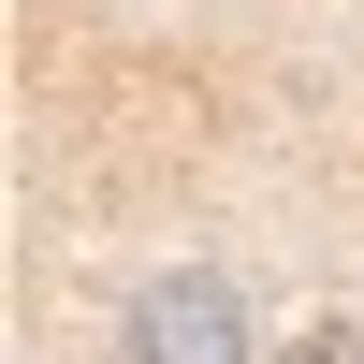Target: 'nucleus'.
<instances>
[{
	"instance_id": "f257e3e1",
	"label": "nucleus",
	"mask_w": 364,
	"mask_h": 364,
	"mask_svg": "<svg viewBox=\"0 0 364 364\" xmlns=\"http://www.w3.org/2000/svg\"><path fill=\"white\" fill-rule=\"evenodd\" d=\"M117 364H262V291L233 262H161L117 291Z\"/></svg>"
},
{
	"instance_id": "f03ea898",
	"label": "nucleus",
	"mask_w": 364,
	"mask_h": 364,
	"mask_svg": "<svg viewBox=\"0 0 364 364\" xmlns=\"http://www.w3.org/2000/svg\"><path fill=\"white\" fill-rule=\"evenodd\" d=\"M277 364H364V321H306V336H291Z\"/></svg>"
}]
</instances>
